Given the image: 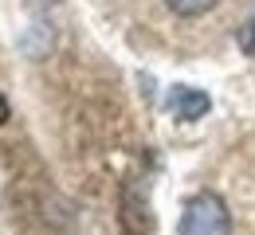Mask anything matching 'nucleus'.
I'll return each instance as SVG.
<instances>
[{
	"label": "nucleus",
	"instance_id": "f257e3e1",
	"mask_svg": "<svg viewBox=\"0 0 255 235\" xmlns=\"http://www.w3.org/2000/svg\"><path fill=\"white\" fill-rule=\"evenodd\" d=\"M181 235H232L228 204L216 192H200L181 212Z\"/></svg>",
	"mask_w": 255,
	"mask_h": 235
},
{
	"label": "nucleus",
	"instance_id": "f03ea898",
	"mask_svg": "<svg viewBox=\"0 0 255 235\" xmlns=\"http://www.w3.org/2000/svg\"><path fill=\"white\" fill-rule=\"evenodd\" d=\"M208 106H212L208 94L196 90V86H173V90H169V114L181 118V122H196V118H204Z\"/></svg>",
	"mask_w": 255,
	"mask_h": 235
},
{
	"label": "nucleus",
	"instance_id": "7ed1b4c3",
	"mask_svg": "<svg viewBox=\"0 0 255 235\" xmlns=\"http://www.w3.org/2000/svg\"><path fill=\"white\" fill-rule=\"evenodd\" d=\"M177 16H204V12H212L220 0H165Z\"/></svg>",
	"mask_w": 255,
	"mask_h": 235
},
{
	"label": "nucleus",
	"instance_id": "20e7f679",
	"mask_svg": "<svg viewBox=\"0 0 255 235\" xmlns=\"http://www.w3.org/2000/svg\"><path fill=\"white\" fill-rule=\"evenodd\" d=\"M240 47H244V55H252V59H255V16L240 28Z\"/></svg>",
	"mask_w": 255,
	"mask_h": 235
},
{
	"label": "nucleus",
	"instance_id": "39448f33",
	"mask_svg": "<svg viewBox=\"0 0 255 235\" xmlns=\"http://www.w3.org/2000/svg\"><path fill=\"white\" fill-rule=\"evenodd\" d=\"M8 122V102H4V94H0V126Z\"/></svg>",
	"mask_w": 255,
	"mask_h": 235
}]
</instances>
